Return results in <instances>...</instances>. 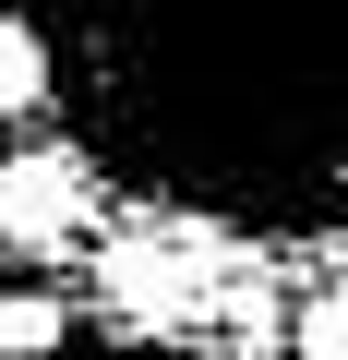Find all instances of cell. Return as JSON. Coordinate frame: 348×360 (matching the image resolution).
Returning a JSON list of instances; mask_svg holds the SVG:
<instances>
[{"label": "cell", "instance_id": "6da1fadb", "mask_svg": "<svg viewBox=\"0 0 348 360\" xmlns=\"http://www.w3.org/2000/svg\"><path fill=\"white\" fill-rule=\"evenodd\" d=\"M217 229H120L108 252H96V288H108V312L120 324H205L217 312Z\"/></svg>", "mask_w": 348, "mask_h": 360}, {"label": "cell", "instance_id": "7a4b0ae2", "mask_svg": "<svg viewBox=\"0 0 348 360\" xmlns=\"http://www.w3.org/2000/svg\"><path fill=\"white\" fill-rule=\"evenodd\" d=\"M84 217H96V156L37 144V156L0 168V240H13V252H60Z\"/></svg>", "mask_w": 348, "mask_h": 360}, {"label": "cell", "instance_id": "277c9868", "mask_svg": "<svg viewBox=\"0 0 348 360\" xmlns=\"http://www.w3.org/2000/svg\"><path fill=\"white\" fill-rule=\"evenodd\" d=\"M60 336H72V312H60V300H37V288L0 300V360H49Z\"/></svg>", "mask_w": 348, "mask_h": 360}, {"label": "cell", "instance_id": "5b68a950", "mask_svg": "<svg viewBox=\"0 0 348 360\" xmlns=\"http://www.w3.org/2000/svg\"><path fill=\"white\" fill-rule=\"evenodd\" d=\"M288 360H348V288H324V300L300 312V336H288Z\"/></svg>", "mask_w": 348, "mask_h": 360}, {"label": "cell", "instance_id": "3957f363", "mask_svg": "<svg viewBox=\"0 0 348 360\" xmlns=\"http://www.w3.org/2000/svg\"><path fill=\"white\" fill-rule=\"evenodd\" d=\"M49 84H60V60H49V25L0 13V120H37V108H49Z\"/></svg>", "mask_w": 348, "mask_h": 360}]
</instances>
